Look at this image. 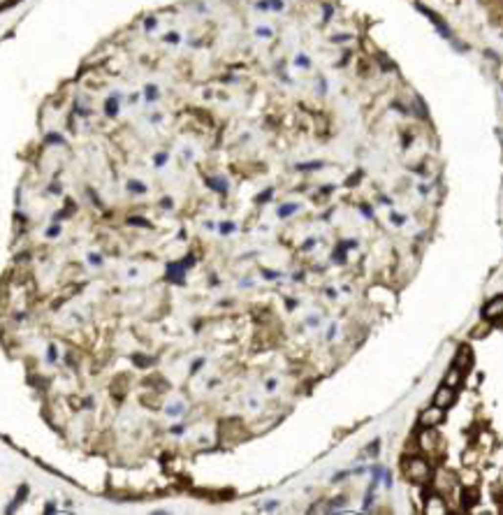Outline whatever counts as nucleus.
Segmentation results:
<instances>
[{
  "mask_svg": "<svg viewBox=\"0 0 503 515\" xmlns=\"http://www.w3.org/2000/svg\"><path fill=\"white\" fill-rule=\"evenodd\" d=\"M404 473H406L411 480H420V483H424V480H429L432 469H429V464L424 462L422 457H404Z\"/></svg>",
  "mask_w": 503,
  "mask_h": 515,
  "instance_id": "f257e3e1",
  "label": "nucleus"
},
{
  "mask_svg": "<svg viewBox=\"0 0 503 515\" xmlns=\"http://www.w3.org/2000/svg\"><path fill=\"white\" fill-rule=\"evenodd\" d=\"M443 418H445L443 409L434 404L432 409H424L422 411V416H420V425H422V427H436V425H441V422H443Z\"/></svg>",
  "mask_w": 503,
  "mask_h": 515,
  "instance_id": "f03ea898",
  "label": "nucleus"
},
{
  "mask_svg": "<svg viewBox=\"0 0 503 515\" xmlns=\"http://www.w3.org/2000/svg\"><path fill=\"white\" fill-rule=\"evenodd\" d=\"M452 401H455V388H450V385H441L438 392H436V397H434V404L441 406V409H450Z\"/></svg>",
  "mask_w": 503,
  "mask_h": 515,
  "instance_id": "7ed1b4c3",
  "label": "nucleus"
},
{
  "mask_svg": "<svg viewBox=\"0 0 503 515\" xmlns=\"http://www.w3.org/2000/svg\"><path fill=\"white\" fill-rule=\"evenodd\" d=\"M417 9H420L422 14H427V17H429V21H432L434 26H436V28H438V30H441V35H443V37H448V40H450V37H452V33H450V30H448V26L443 23V21H441V17H438L436 12H432V9H427V7H424V5H417Z\"/></svg>",
  "mask_w": 503,
  "mask_h": 515,
  "instance_id": "20e7f679",
  "label": "nucleus"
},
{
  "mask_svg": "<svg viewBox=\"0 0 503 515\" xmlns=\"http://www.w3.org/2000/svg\"><path fill=\"white\" fill-rule=\"evenodd\" d=\"M424 513H427V515H443V513H448V506L443 504V499L438 497V494H434V497L427 499Z\"/></svg>",
  "mask_w": 503,
  "mask_h": 515,
  "instance_id": "39448f33",
  "label": "nucleus"
},
{
  "mask_svg": "<svg viewBox=\"0 0 503 515\" xmlns=\"http://www.w3.org/2000/svg\"><path fill=\"white\" fill-rule=\"evenodd\" d=\"M482 316H485V318H496V316H503V297H494L492 302H487L485 309H482Z\"/></svg>",
  "mask_w": 503,
  "mask_h": 515,
  "instance_id": "423d86ee",
  "label": "nucleus"
},
{
  "mask_svg": "<svg viewBox=\"0 0 503 515\" xmlns=\"http://www.w3.org/2000/svg\"><path fill=\"white\" fill-rule=\"evenodd\" d=\"M455 364H457L459 369H466L468 364H471V348H468V346H461V348H459L457 357H455Z\"/></svg>",
  "mask_w": 503,
  "mask_h": 515,
  "instance_id": "0eeeda50",
  "label": "nucleus"
},
{
  "mask_svg": "<svg viewBox=\"0 0 503 515\" xmlns=\"http://www.w3.org/2000/svg\"><path fill=\"white\" fill-rule=\"evenodd\" d=\"M434 432H432V427H427L422 434H420V439H417V444H420V448H424V450H432L434 448Z\"/></svg>",
  "mask_w": 503,
  "mask_h": 515,
  "instance_id": "6e6552de",
  "label": "nucleus"
},
{
  "mask_svg": "<svg viewBox=\"0 0 503 515\" xmlns=\"http://www.w3.org/2000/svg\"><path fill=\"white\" fill-rule=\"evenodd\" d=\"M459 383H461V369H459L457 364H455L450 372L445 374V385H450V388H457Z\"/></svg>",
  "mask_w": 503,
  "mask_h": 515,
  "instance_id": "1a4fd4ad",
  "label": "nucleus"
},
{
  "mask_svg": "<svg viewBox=\"0 0 503 515\" xmlns=\"http://www.w3.org/2000/svg\"><path fill=\"white\" fill-rule=\"evenodd\" d=\"M257 7L260 9H281L283 2L281 0H267V2H257Z\"/></svg>",
  "mask_w": 503,
  "mask_h": 515,
  "instance_id": "9d476101",
  "label": "nucleus"
},
{
  "mask_svg": "<svg viewBox=\"0 0 503 515\" xmlns=\"http://www.w3.org/2000/svg\"><path fill=\"white\" fill-rule=\"evenodd\" d=\"M28 494V488L26 485H21V490H19V494H17V499H14V504H12V506L7 508V511H14V506H19V504H21V501H23V497H26Z\"/></svg>",
  "mask_w": 503,
  "mask_h": 515,
  "instance_id": "9b49d317",
  "label": "nucleus"
},
{
  "mask_svg": "<svg viewBox=\"0 0 503 515\" xmlns=\"http://www.w3.org/2000/svg\"><path fill=\"white\" fill-rule=\"evenodd\" d=\"M295 211H297V205H288V207H281V209H278V216L285 218V216H290V213H295Z\"/></svg>",
  "mask_w": 503,
  "mask_h": 515,
  "instance_id": "f8f14e48",
  "label": "nucleus"
},
{
  "mask_svg": "<svg viewBox=\"0 0 503 515\" xmlns=\"http://www.w3.org/2000/svg\"><path fill=\"white\" fill-rule=\"evenodd\" d=\"M179 413H183V404H172V406H167V416H179Z\"/></svg>",
  "mask_w": 503,
  "mask_h": 515,
  "instance_id": "ddd939ff",
  "label": "nucleus"
},
{
  "mask_svg": "<svg viewBox=\"0 0 503 515\" xmlns=\"http://www.w3.org/2000/svg\"><path fill=\"white\" fill-rule=\"evenodd\" d=\"M105 109H107V114H112V116H114V114H116V98H112V100H107V105H105Z\"/></svg>",
  "mask_w": 503,
  "mask_h": 515,
  "instance_id": "4468645a",
  "label": "nucleus"
},
{
  "mask_svg": "<svg viewBox=\"0 0 503 515\" xmlns=\"http://www.w3.org/2000/svg\"><path fill=\"white\" fill-rule=\"evenodd\" d=\"M133 362L135 364H141V367H146V364H151L153 360L151 357H139V355H133Z\"/></svg>",
  "mask_w": 503,
  "mask_h": 515,
  "instance_id": "2eb2a0df",
  "label": "nucleus"
},
{
  "mask_svg": "<svg viewBox=\"0 0 503 515\" xmlns=\"http://www.w3.org/2000/svg\"><path fill=\"white\" fill-rule=\"evenodd\" d=\"M209 184H211V188H216V190H225V181H221V179H209Z\"/></svg>",
  "mask_w": 503,
  "mask_h": 515,
  "instance_id": "dca6fc26",
  "label": "nucleus"
},
{
  "mask_svg": "<svg viewBox=\"0 0 503 515\" xmlns=\"http://www.w3.org/2000/svg\"><path fill=\"white\" fill-rule=\"evenodd\" d=\"M128 188H130V190H135V193H144V190H146V188L141 186L139 181H130V184H128Z\"/></svg>",
  "mask_w": 503,
  "mask_h": 515,
  "instance_id": "f3484780",
  "label": "nucleus"
},
{
  "mask_svg": "<svg viewBox=\"0 0 503 515\" xmlns=\"http://www.w3.org/2000/svg\"><path fill=\"white\" fill-rule=\"evenodd\" d=\"M128 223H133V225H146L144 218H128Z\"/></svg>",
  "mask_w": 503,
  "mask_h": 515,
  "instance_id": "a211bd4d",
  "label": "nucleus"
},
{
  "mask_svg": "<svg viewBox=\"0 0 503 515\" xmlns=\"http://www.w3.org/2000/svg\"><path fill=\"white\" fill-rule=\"evenodd\" d=\"M56 357H58V355H56V346H49V360H51V362H53Z\"/></svg>",
  "mask_w": 503,
  "mask_h": 515,
  "instance_id": "6ab92c4d",
  "label": "nucleus"
},
{
  "mask_svg": "<svg viewBox=\"0 0 503 515\" xmlns=\"http://www.w3.org/2000/svg\"><path fill=\"white\" fill-rule=\"evenodd\" d=\"M89 260L93 262V265H102V260H100V256H89Z\"/></svg>",
  "mask_w": 503,
  "mask_h": 515,
  "instance_id": "aec40b11",
  "label": "nucleus"
},
{
  "mask_svg": "<svg viewBox=\"0 0 503 515\" xmlns=\"http://www.w3.org/2000/svg\"><path fill=\"white\" fill-rule=\"evenodd\" d=\"M392 221L397 223V225H401V223H404V216H399V213H397V216H394V213H392Z\"/></svg>",
  "mask_w": 503,
  "mask_h": 515,
  "instance_id": "412c9836",
  "label": "nucleus"
},
{
  "mask_svg": "<svg viewBox=\"0 0 503 515\" xmlns=\"http://www.w3.org/2000/svg\"><path fill=\"white\" fill-rule=\"evenodd\" d=\"M297 65H301V68H306V65H309V61H306V58H301V56H299V58H297Z\"/></svg>",
  "mask_w": 503,
  "mask_h": 515,
  "instance_id": "4be33fe9",
  "label": "nucleus"
},
{
  "mask_svg": "<svg viewBox=\"0 0 503 515\" xmlns=\"http://www.w3.org/2000/svg\"><path fill=\"white\" fill-rule=\"evenodd\" d=\"M257 35H272V30H267V28H260V30H257Z\"/></svg>",
  "mask_w": 503,
  "mask_h": 515,
  "instance_id": "5701e85b",
  "label": "nucleus"
},
{
  "mask_svg": "<svg viewBox=\"0 0 503 515\" xmlns=\"http://www.w3.org/2000/svg\"><path fill=\"white\" fill-rule=\"evenodd\" d=\"M267 388H269V390H274V388H276V381H274V378H272V381H267Z\"/></svg>",
  "mask_w": 503,
  "mask_h": 515,
  "instance_id": "b1692460",
  "label": "nucleus"
},
{
  "mask_svg": "<svg viewBox=\"0 0 503 515\" xmlns=\"http://www.w3.org/2000/svg\"><path fill=\"white\" fill-rule=\"evenodd\" d=\"M165 158H167V156H162V153H160L158 158H156V163H158V165H162V163H165Z\"/></svg>",
  "mask_w": 503,
  "mask_h": 515,
  "instance_id": "393cba45",
  "label": "nucleus"
}]
</instances>
